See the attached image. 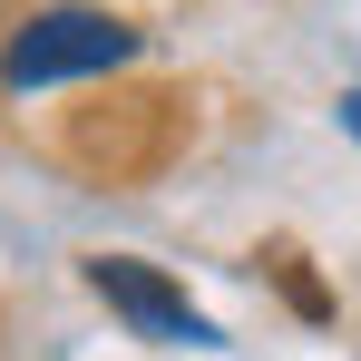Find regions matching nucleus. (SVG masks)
Wrapping results in <instances>:
<instances>
[{
	"label": "nucleus",
	"instance_id": "obj_1",
	"mask_svg": "<svg viewBox=\"0 0 361 361\" xmlns=\"http://www.w3.org/2000/svg\"><path fill=\"white\" fill-rule=\"evenodd\" d=\"M118 59H137V30L127 20H108V10H39V20L10 30L0 78L10 88H59V78H98Z\"/></svg>",
	"mask_w": 361,
	"mask_h": 361
},
{
	"label": "nucleus",
	"instance_id": "obj_2",
	"mask_svg": "<svg viewBox=\"0 0 361 361\" xmlns=\"http://www.w3.org/2000/svg\"><path fill=\"white\" fill-rule=\"evenodd\" d=\"M88 283H98L108 312H127V322H137V332H157V342H205V352L225 342V332H215V322H205V312L157 274V264H137V254H98V264H88Z\"/></svg>",
	"mask_w": 361,
	"mask_h": 361
},
{
	"label": "nucleus",
	"instance_id": "obj_3",
	"mask_svg": "<svg viewBox=\"0 0 361 361\" xmlns=\"http://www.w3.org/2000/svg\"><path fill=\"white\" fill-rule=\"evenodd\" d=\"M283 293H293V312H312V322H322V312H332V293H322V283H312V274H302L293 254H283Z\"/></svg>",
	"mask_w": 361,
	"mask_h": 361
},
{
	"label": "nucleus",
	"instance_id": "obj_4",
	"mask_svg": "<svg viewBox=\"0 0 361 361\" xmlns=\"http://www.w3.org/2000/svg\"><path fill=\"white\" fill-rule=\"evenodd\" d=\"M342 127H352V137H361V88H352V98H342Z\"/></svg>",
	"mask_w": 361,
	"mask_h": 361
}]
</instances>
